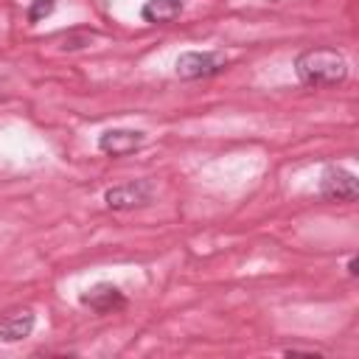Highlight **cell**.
Returning <instances> with one entry per match:
<instances>
[{"instance_id":"obj_2","label":"cell","mask_w":359,"mask_h":359,"mask_svg":"<svg viewBox=\"0 0 359 359\" xmlns=\"http://www.w3.org/2000/svg\"><path fill=\"white\" fill-rule=\"evenodd\" d=\"M224 65L227 59L219 50H185L177 56L174 70L180 79H208V76L222 73Z\"/></svg>"},{"instance_id":"obj_6","label":"cell","mask_w":359,"mask_h":359,"mask_svg":"<svg viewBox=\"0 0 359 359\" xmlns=\"http://www.w3.org/2000/svg\"><path fill=\"white\" fill-rule=\"evenodd\" d=\"M34 325H36V317L31 309H22V306L8 309L0 314V339L3 342H20L34 331Z\"/></svg>"},{"instance_id":"obj_4","label":"cell","mask_w":359,"mask_h":359,"mask_svg":"<svg viewBox=\"0 0 359 359\" xmlns=\"http://www.w3.org/2000/svg\"><path fill=\"white\" fill-rule=\"evenodd\" d=\"M104 199H107V208H112V210H132V208H140V205L151 202V185L146 180L123 182V185L109 188L104 194Z\"/></svg>"},{"instance_id":"obj_7","label":"cell","mask_w":359,"mask_h":359,"mask_svg":"<svg viewBox=\"0 0 359 359\" xmlns=\"http://www.w3.org/2000/svg\"><path fill=\"white\" fill-rule=\"evenodd\" d=\"M143 132H135V129H107L101 137H98V149L109 157H123V154H132L143 146Z\"/></svg>"},{"instance_id":"obj_1","label":"cell","mask_w":359,"mask_h":359,"mask_svg":"<svg viewBox=\"0 0 359 359\" xmlns=\"http://www.w3.org/2000/svg\"><path fill=\"white\" fill-rule=\"evenodd\" d=\"M294 73L306 87H334L348 79V62L334 48H309L294 59Z\"/></svg>"},{"instance_id":"obj_10","label":"cell","mask_w":359,"mask_h":359,"mask_svg":"<svg viewBox=\"0 0 359 359\" xmlns=\"http://www.w3.org/2000/svg\"><path fill=\"white\" fill-rule=\"evenodd\" d=\"M283 353H286V356H292V353H309V356H317L320 351H314V348H286Z\"/></svg>"},{"instance_id":"obj_8","label":"cell","mask_w":359,"mask_h":359,"mask_svg":"<svg viewBox=\"0 0 359 359\" xmlns=\"http://www.w3.org/2000/svg\"><path fill=\"white\" fill-rule=\"evenodd\" d=\"M180 14H182V0H146L140 8V17L146 22H154V25L171 22Z\"/></svg>"},{"instance_id":"obj_3","label":"cell","mask_w":359,"mask_h":359,"mask_svg":"<svg viewBox=\"0 0 359 359\" xmlns=\"http://www.w3.org/2000/svg\"><path fill=\"white\" fill-rule=\"evenodd\" d=\"M320 196L328 202H356V196H359L356 177L348 168L325 165L320 174Z\"/></svg>"},{"instance_id":"obj_5","label":"cell","mask_w":359,"mask_h":359,"mask_svg":"<svg viewBox=\"0 0 359 359\" xmlns=\"http://www.w3.org/2000/svg\"><path fill=\"white\" fill-rule=\"evenodd\" d=\"M79 300H81V306L93 309L95 314H112V311H118V309L126 306L123 292H121L115 283H109V280H98V283H93L87 292H81Z\"/></svg>"},{"instance_id":"obj_11","label":"cell","mask_w":359,"mask_h":359,"mask_svg":"<svg viewBox=\"0 0 359 359\" xmlns=\"http://www.w3.org/2000/svg\"><path fill=\"white\" fill-rule=\"evenodd\" d=\"M348 272H351V275H356V258H351V261H348Z\"/></svg>"},{"instance_id":"obj_9","label":"cell","mask_w":359,"mask_h":359,"mask_svg":"<svg viewBox=\"0 0 359 359\" xmlns=\"http://www.w3.org/2000/svg\"><path fill=\"white\" fill-rule=\"evenodd\" d=\"M56 8V0H34L28 6V22H42L45 17H50Z\"/></svg>"}]
</instances>
